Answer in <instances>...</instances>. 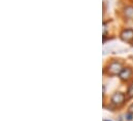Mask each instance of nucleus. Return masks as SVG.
I'll use <instances>...</instances> for the list:
<instances>
[{"label":"nucleus","instance_id":"1","mask_svg":"<svg viewBox=\"0 0 133 121\" xmlns=\"http://www.w3.org/2000/svg\"><path fill=\"white\" fill-rule=\"evenodd\" d=\"M123 68L124 67H123L122 63H120L118 61H111L110 63L107 64L104 72L106 71L109 76H119V74H120V72L122 71Z\"/></svg>","mask_w":133,"mask_h":121},{"label":"nucleus","instance_id":"2","mask_svg":"<svg viewBox=\"0 0 133 121\" xmlns=\"http://www.w3.org/2000/svg\"><path fill=\"white\" fill-rule=\"evenodd\" d=\"M126 101H127L126 94L121 91H117L110 96V104L114 107H122Z\"/></svg>","mask_w":133,"mask_h":121},{"label":"nucleus","instance_id":"3","mask_svg":"<svg viewBox=\"0 0 133 121\" xmlns=\"http://www.w3.org/2000/svg\"><path fill=\"white\" fill-rule=\"evenodd\" d=\"M133 77V70L130 67H124L119 74V78L123 82H128Z\"/></svg>","mask_w":133,"mask_h":121},{"label":"nucleus","instance_id":"4","mask_svg":"<svg viewBox=\"0 0 133 121\" xmlns=\"http://www.w3.org/2000/svg\"><path fill=\"white\" fill-rule=\"evenodd\" d=\"M120 38L128 43L133 42V29L132 28H125L121 31L120 33Z\"/></svg>","mask_w":133,"mask_h":121},{"label":"nucleus","instance_id":"5","mask_svg":"<svg viewBox=\"0 0 133 121\" xmlns=\"http://www.w3.org/2000/svg\"><path fill=\"white\" fill-rule=\"evenodd\" d=\"M124 17L128 20H133V6H127L124 8Z\"/></svg>","mask_w":133,"mask_h":121},{"label":"nucleus","instance_id":"6","mask_svg":"<svg viewBox=\"0 0 133 121\" xmlns=\"http://www.w3.org/2000/svg\"><path fill=\"white\" fill-rule=\"evenodd\" d=\"M126 96H127V100L133 99V81H131L129 83V85H128L127 92H126Z\"/></svg>","mask_w":133,"mask_h":121},{"label":"nucleus","instance_id":"7","mask_svg":"<svg viewBox=\"0 0 133 121\" xmlns=\"http://www.w3.org/2000/svg\"><path fill=\"white\" fill-rule=\"evenodd\" d=\"M125 120L126 121H132L133 120V114L130 112H127L125 114Z\"/></svg>","mask_w":133,"mask_h":121},{"label":"nucleus","instance_id":"8","mask_svg":"<svg viewBox=\"0 0 133 121\" xmlns=\"http://www.w3.org/2000/svg\"><path fill=\"white\" fill-rule=\"evenodd\" d=\"M128 112H130V113H132L133 114V103L129 106V108H128Z\"/></svg>","mask_w":133,"mask_h":121},{"label":"nucleus","instance_id":"9","mask_svg":"<svg viewBox=\"0 0 133 121\" xmlns=\"http://www.w3.org/2000/svg\"><path fill=\"white\" fill-rule=\"evenodd\" d=\"M103 121H111V120H103Z\"/></svg>","mask_w":133,"mask_h":121}]
</instances>
